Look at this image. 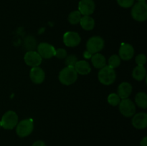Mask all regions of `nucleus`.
I'll use <instances>...</instances> for the list:
<instances>
[{
  "label": "nucleus",
  "instance_id": "4468645a",
  "mask_svg": "<svg viewBox=\"0 0 147 146\" xmlns=\"http://www.w3.org/2000/svg\"><path fill=\"white\" fill-rule=\"evenodd\" d=\"M134 55V49L130 44H123L121 45L119 50V56L121 60L128 61Z\"/></svg>",
  "mask_w": 147,
  "mask_h": 146
},
{
  "label": "nucleus",
  "instance_id": "7c9ffc66",
  "mask_svg": "<svg viewBox=\"0 0 147 146\" xmlns=\"http://www.w3.org/2000/svg\"><path fill=\"white\" fill-rule=\"evenodd\" d=\"M1 127V120H0V128Z\"/></svg>",
  "mask_w": 147,
  "mask_h": 146
},
{
  "label": "nucleus",
  "instance_id": "c85d7f7f",
  "mask_svg": "<svg viewBox=\"0 0 147 146\" xmlns=\"http://www.w3.org/2000/svg\"><path fill=\"white\" fill-rule=\"evenodd\" d=\"M32 146H46V145L45 143L43 141H42V140H37V141L34 142Z\"/></svg>",
  "mask_w": 147,
  "mask_h": 146
},
{
  "label": "nucleus",
  "instance_id": "5701e85b",
  "mask_svg": "<svg viewBox=\"0 0 147 146\" xmlns=\"http://www.w3.org/2000/svg\"><path fill=\"white\" fill-rule=\"evenodd\" d=\"M24 46L29 51H33L36 47V40L34 37L32 36H28L25 38L24 42Z\"/></svg>",
  "mask_w": 147,
  "mask_h": 146
},
{
  "label": "nucleus",
  "instance_id": "f8f14e48",
  "mask_svg": "<svg viewBox=\"0 0 147 146\" xmlns=\"http://www.w3.org/2000/svg\"><path fill=\"white\" fill-rule=\"evenodd\" d=\"M30 77L33 83L36 84H40L44 82L45 79V73L44 70L39 66L32 67L30 72Z\"/></svg>",
  "mask_w": 147,
  "mask_h": 146
},
{
  "label": "nucleus",
  "instance_id": "4be33fe9",
  "mask_svg": "<svg viewBox=\"0 0 147 146\" xmlns=\"http://www.w3.org/2000/svg\"><path fill=\"white\" fill-rule=\"evenodd\" d=\"M108 63H109L108 66H109L111 68H117L121 64V58L117 54H113L109 57Z\"/></svg>",
  "mask_w": 147,
  "mask_h": 146
},
{
  "label": "nucleus",
  "instance_id": "7ed1b4c3",
  "mask_svg": "<svg viewBox=\"0 0 147 146\" xmlns=\"http://www.w3.org/2000/svg\"><path fill=\"white\" fill-rule=\"evenodd\" d=\"M99 82L104 85H110L113 84L116 78V74L114 69L106 65L101 68L98 74Z\"/></svg>",
  "mask_w": 147,
  "mask_h": 146
},
{
  "label": "nucleus",
  "instance_id": "2f4dec72",
  "mask_svg": "<svg viewBox=\"0 0 147 146\" xmlns=\"http://www.w3.org/2000/svg\"><path fill=\"white\" fill-rule=\"evenodd\" d=\"M137 1H144V0H137Z\"/></svg>",
  "mask_w": 147,
  "mask_h": 146
},
{
  "label": "nucleus",
  "instance_id": "0eeeda50",
  "mask_svg": "<svg viewBox=\"0 0 147 146\" xmlns=\"http://www.w3.org/2000/svg\"><path fill=\"white\" fill-rule=\"evenodd\" d=\"M119 109L124 117H132L136 113V105L129 98L122 99L119 104Z\"/></svg>",
  "mask_w": 147,
  "mask_h": 146
},
{
  "label": "nucleus",
  "instance_id": "6e6552de",
  "mask_svg": "<svg viewBox=\"0 0 147 146\" xmlns=\"http://www.w3.org/2000/svg\"><path fill=\"white\" fill-rule=\"evenodd\" d=\"M37 52L42 58L50 59L55 56V49L49 43L41 42L37 46Z\"/></svg>",
  "mask_w": 147,
  "mask_h": 146
},
{
  "label": "nucleus",
  "instance_id": "c756f323",
  "mask_svg": "<svg viewBox=\"0 0 147 146\" xmlns=\"http://www.w3.org/2000/svg\"><path fill=\"white\" fill-rule=\"evenodd\" d=\"M141 146H147V137H144L140 142Z\"/></svg>",
  "mask_w": 147,
  "mask_h": 146
},
{
  "label": "nucleus",
  "instance_id": "dca6fc26",
  "mask_svg": "<svg viewBox=\"0 0 147 146\" xmlns=\"http://www.w3.org/2000/svg\"><path fill=\"white\" fill-rule=\"evenodd\" d=\"M74 68L78 74H81V75L88 74L91 71V67H90V64L86 60L78 61L75 65Z\"/></svg>",
  "mask_w": 147,
  "mask_h": 146
},
{
  "label": "nucleus",
  "instance_id": "6ab92c4d",
  "mask_svg": "<svg viewBox=\"0 0 147 146\" xmlns=\"http://www.w3.org/2000/svg\"><path fill=\"white\" fill-rule=\"evenodd\" d=\"M146 76V70L144 66H136L132 72V77L137 81H142Z\"/></svg>",
  "mask_w": 147,
  "mask_h": 146
},
{
  "label": "nucleus",
  "instance_id": "a878e982",
  "mask_svg": "<svg viewBox=\"0 0 147 146\" xmlns=\"http://www.w3.org/2000/svg\"><path fill=\"white\" fill-rule=\"evenodd\" d=\"M117 3L123 8H129L134 4V0H117Z\"/></svg>",
  "mask_w": 147,
  "mask_h": 146
},
{
  "label": "nucleus",
  "instance_id": "f257e3e1",
  "mask_svg": "<svg viewBox=\"0 0 147 146\" xmlns=\"http://www.w3.org/2000/svg\"><path fill=\"white\" fill-rule=\"evenodd\" d=\"M78 73L74 67H67L63 69L59 74V81L64 85H70L74 84L78 79Z\"/></svg>",
  "mask_w": 147,
  "mask_h": 146
},
{
  "label": "nucleus",
  "instance_id": "20e7f679",
  "mask_svg": "<svg viewBox=\"0 0 147 146\" xmlns=\"http://www.w3.org/2000/svg\"><path fill=\"white\" fill-rule=\"evenodd\" d=\"M16 133L20 137H25L30 135L34 130V123L30 118L24 119L17 123Z\"/></svg>",
  "mask_w": 147,
  "mask_h": 146
},
{
  "label": "nucleus",
  "instance_id": "aec40b11",
  "mask_svg": "<svg viewBox=\"0 0 147 146\" xmlns=\"http://www.w3.org/2000/svg\"><path fill=\"white\" fill-rule=\"evenodd\" d=\"M135 102L136 105L142 109H146L147 107V95L144 92H140L136 94L135 97Z\"/></svg>",
  "mask_w": 147,
  "mask_h": 146
},
{
  "label": "nucleus",
  "instance_id": "39448f33",
  "mask_svg": "<svg viewBox=\"0 0 147 146\" xmlns=\"http://www.w3.org/2000/svg\"><path fill=\"white\" fill-rule=\"evenodd\" d=\"M1 127L6 130H12L18 123V115L12 110H9L4 114L1 120Z\"/></svg>",
  "mask_w": 147,
  "mask_h": 146
},
{
  "label": "nucleus",
  "instance_id": "f3484780",
  "mask_svg": "<svg viewBox=\"0 0 147 146\" xmlns=\"http://www.w3.org/2000/svg\"><path fill=\"white\" fill-rule=\"evenodd\" d=\"M91 62L93 67L97 69H101L106 65V57L100 53L93 54L91 57Z\"/></svg>",
  "mask_w": 147,
  "mask_h": 146
},
{
  "label": "nucleus",
  "instance_id": "2eb2a0df",
  "mask_svg": "<svg viewBox=\"0 0 147 146\" xmlns=\"http://www.w3.org/2000/svg\"><path fill=\"white\" fill-rule=\"evenodd\" d=\"M132 92L131 84L127 82L121 83L118 87V95L121 99H126Z\"/></svg>",
  "mask_w": 147,
  "mask_h": 146
},
{
  "label": "nucleus",
  "instance_id": "412c9836",
  "mask_svg": "<svg viewBox=\"0 0 147 146\" xmlns=\"http://www.w3.org/2000/svg\"><path fill=\"white\" fill-rule=\"evenodd\" d=\"M81 15L80 11L78 10L77 11H73L70 13L67 17V20L71 24H77L80 22V20L81 19Z\"/></svg>",
  "mask_w": 147,
  "mask_h": 146
},
{
  "label": "nucleus",
  "instance_id": "cd10ccee",
  "mask_svg": "<svg viewBox=\"0 0 147 146\" xmlns=\"http://www.w3.org/2000/svg\"><path fill=\"white\" fill-rule=\"evenodd\" d=\"M55 56L57 58L60 59V60H62V59H65V57L67 56V51L63 48H59L57 50H55Z\"/></svg>",
  "mask_w": 147,
  "mask_h": 146
},
{
  "label": "nucleus",
  "instance_id": "ddd939ff",
  "mask_svg": "<svg viewBox=\"0 0 147 146\" xmlns=\"http://www.w3.org/2000/svg\"><path fill=\"white\" fill-rule=\"evenodd\" d=\"M131 123L134 127L139 130H143L147 127V114L146 113H139L134 115Z\"/></svg>",
  "mask_w": 147,
  "mask_h": 146
},
{
  "label": "nucleus",
  "instance_id": "b1692460",
  "mask_svg": "<svg viewBox=\"0 0 147 146\" xmlns=\"http://www.w3.org/2000/svg\"><path fill=\"white\" fill-rule=\"evenodd\" d=\"M108 102L110 105L111 106H117L119 105V102L121 101V98L118 94L116 93H111L109 96H108Z\"/></svg>",
  "mask_w": 147,
  "mask_h": 146
},
{
  "label": "nucleus",
  "instance_id": "9d476101",
  "mask_svg": "<svg viewBox=\"0 0 147 146\" xmlns=\"http://www.w3.org/2000/svg\"><path fill=\"white\" fill-rule=\"evenodd\" d=\"M96 4L93 0H80L78 4V11L83 16H90L94 12Z\"/></svg>",
  "mask_w": 147,
  "mask_h": 146
},
{
  "label": "nucleus",
  "instance_id": "1a4fd4ad",
  "mask_svg": "<svg viewBox=\"0 0 147 146\" xmlns=\"http://www.w3.org/2000/svg\"><path fill=\"white\" fill-rule=\"evenodd\" d=\"M81 37L76 31H67L63 35V42L68 47H75L79 45Z\"/></svg>",
  "mask_w": 147,
  "mask_h": 146
},
{
  "label": "nucleus",
  "instance_id": "bb28decb",
  "mask_svg": "<svg viewBox=\"0 0 147 146\" xmlns=\"http://www.w3.org/2000/svg\"><path fill=\"white\" fill-rule=\"evenodd\" d=\"M136 63L138 66H144L146 62V57L144 54H138L135 59Z\"/></svg>",
  "mask_w": 147,
  "mask_h": 146
},
{
  "label": "nucleus",
  "instance_id": "393cba45",
  "mask_svg": "<svg viewBox=\"0 0 147 146\" xmlns=\"http://www.w3.org/2000/svg\"><path fill=\"white\" fill-rule=\"evenodd\" d=\"M77 62H78L77 57H76V55H74V54H70V55L67 56V57H65V63L67 67H74Z\"/></svg>",
  "mask_w": 147,
  "mask_h": 146
},
{
  "label": "nucleus",
  "instance_id": "423d86ee",
  "mask_svg": "<svg viewBox=\"0 0 147 146\" xmlns=\"http://www.w3.org/2000/svg\"><path fill=\"white\" fill-rule=\"evenodd\" d=\"M104 47V40L101 37L94 36L89 39L86 43L87 51L90 54H96L101 51Z\"/></svg>",
  "mask_w": 147,
  "mask_h": 146
},
{
  "label": "nucleus",
  "instance_id": "9b49d317",
  "mask_svg": "<svg viewBox=\"0 0 147 146\" xmlns=\"http://www.w3.org/2000/svg\"><path fill=\"white\" fill-rule=\"evenodd\" d=\"M24 62L28 66L32 67H38L42 63V58L40 57L37 52L28 51L26 52L24 57Z\"/></svg>",
  "mask_w": 147,
  "mask_h": 146
},
{
  "label": "nucleus",
  "instance_id": "f03ea898",
  "mask_svg": "<svg viewBox=\"0 0 147 146\" xmlns=\"http://www.w3.org/2000/svg\"><path fill=\"white\" fill-rule=\"evenodd\" d=\"M131 17L137 21H144L147 19V4L146 1H138L131 9Z\"/></svg>",
  "mask_w": 147,
  "mask_h": 146
},
{
  "label": "nucleus",
  "instance_id": "a211bd4d",
  "mask_svg": "<svg viewBox=\"0 0 147 146\" xmlns=\"http://www.w3.org/2000/svg\"><path fill=\"white\" fill-rule=\"evenodd\" d=\"M80 26L83 29L86 31H90L92 30L95 27V20L93 17L90 16H83L81 17L80 20Z\"/></svg>",
  "mask_w": 147,
  "mask_h": 146
}]
</instances>
